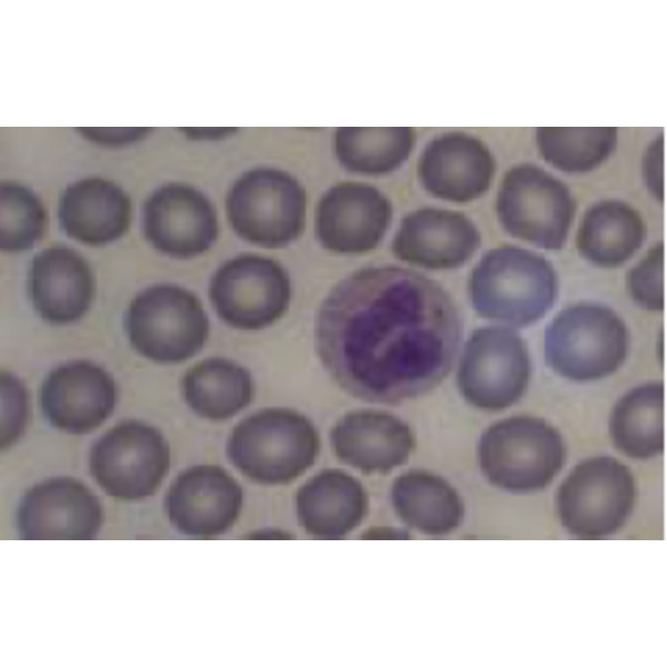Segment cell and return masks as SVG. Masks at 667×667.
<instances>
[{
    "label": "cell",
    "instance_id": "obj_7",
    "mask_svg": "<svg viewBox=\"0 0 667 667\" xmlns=\"http://www.w3.org/2000/svg\"><path fill=\"white\" fill-rule=\"evenodd\" d=\"M131 347L159 364H178L197 355L209 337V319L199 298L173 283L139 292L125 315Z\"/></svg>",
    "mask_w": 667,
    "mask_h": 667
},
{
    "label": "cell",
    "instance_id": "obj_24",
    "mask_svg": "<svg viewBox=\"0 0 667 667\" xmlns=\"http://www.w3.org/2000/svg\"><path fill=\"white\" fill-rule=\"evenodd\" d=\"M646 223L629 203L605 199L584 213L576 235L578 253L599 268L623 266L643 247Z\"/></svg>",
    "mask_w": 667,
    "mask_h": 667
},
{
    "label": "cell",
    "instance_id": "obj_23",
    "mask_svg": "<svg viewBox=\"0 0 667 667\" xmlns=\"http://www.w3.org/2000/svg\"><path fill=\"white\" fill-rule=\"evenodd\" d=\"M62 231L88 246H103L121 238L131 221V203L125 191L102 178L72 182L58 205Z\"/></svg>",
    "mask_w": 667,
    "mask_h": 667
},
{
    "label": "cell",
    "instance_id": "obj_18",
    "mask_svg": "<svg viewBox=\"0 0 667 667\" xmlns=\"http://www.w3.org/2000/svg\"><path fill=\"white\" fill-rule=\"evenodd\" d=\"M495 159L477 137L449 131L430 139L420 152L417 177L431 197L467 203L482 197L495 176Z\"/></svg>",
    "mask_w": 667,
    "mask_h": 667
},
{
    "label": "cell",
    "instance_id": "obj_9",
    "mask_svg": "<svg viewBox=\"0 0 667 667\" xmlns=\"http://www.w3.org/2000/svg\"><path fill=\"white\" fill-rule=\"evenodd\" d=\"M495 207L508 235L546 250L565 246L576 212L564 181L534 163L516 165L504 175Z\"/></svg>",
    "mask_w": 667,
    "mask_h": 667
},
{
    "label": "cell",
    "instance_id": "obj_1",
    "mask_svg": "<svg viewBox=\"0 0 667 667\" xmlns=\"http://www.w3.org/2000/svg\"><path fill=\"white\" fill-rule=\"evenodd\" d=\"M462 322L450 295L399 266H371L339 280L319 306L315 344L348 395L399 405L437 388L452 369Z\"/></svg>",
    "mask_w": 667,
    "mask_h": 667
},
{
    "label": "cell",
    "instance_id": "obj_30",
    "mask_svg": "<svg viewBox=\"0 0 667 667\" xmlns=\"http://www.w3.org/2000/svg\"><path fill=\"white\" fill-rule=\"evenodd\" d=\"M1 250L30 249L44 233L47 215L40 199L27 187L3 182L0 189Z\"/></svg>",
    "mask_w": 667,
    "mask_h": 667
},
{
    "label": "cell",
    "instance_id": "obj_32",
    "mask_svg": "<svg viewBox=\"0 0 667 667\" xmlns=\"http://www.w3.org/2000/svg\"><path fill=\"white\" fill-rule=\"evenodd\" d=\"M1 448L7 449L22 435L29 418V395L13 375L1 372Z\"/></svg>",
    "mask_w": 667,
    "mask_h": 667
},
{
    "label": "cell",
    "instance_id": "obj_16",
    "mask_svg": "<svg viewBox=\"0 0 667 667\" xmlns=\"http://www.w3.org/2000/svg\"><path fill=\"white\" fill-rule=\"evenodd\" d=\"M103 521L97 496L66 476L33 485L21 498L17 527L23 539H92Z\"/></svg>",
    "mask_w": 667,
    "mask_h": 667
},
{
    "label": "cell",
    "instance_id": "obj_8",
    "mask_svg": "<svg viewBox=\"0 0 667 667\" xmlns=\"http://www.w3.org/2000/svg\"><path fill=\"white\" fill-rule=\"evenodd\" d=\"M636 480L630 469L610 456L581 460L556 495L561 526L578 539H604L624 527L635 507Z\"/></svg>",
    "mask_w": 667,
    "mask_h": 667
},
{
    "label": "cell",
    "instance_id": "obj_20",
    "mask_svg": "<svg viewBox=\"0 0 667 667\" xmlns=\"http://www.w3.org/2000/svg\"><path fill=\"white\" fill-rule=\"evenodd\" d=\"M329 439L340 462L366 475H385L401 467L416 442L405 420L377 409L345 414L331 427Z\"/></svg>",
    "mask_w": 667,
    "mask_h": 667
},
{
    "label": "cell",
    "instance_id": "obj_31",
    "mask_svg": "<svg viewBox=\"0 0 667 667\" xmlns=\"http://www.w3.org/2000/svg\"><path fill=\"white\" fill-rule=\"evenodd\" d=\"M627 291L634 302L647 311H661L664 296V245L650 247L626 276Z\"/></svg>",
    "mask_w": 667,
    "mask_h": 667
},
{
    "label": "cell",
    "instance_id": "obj_21",
    "mask_svg": "<svg viewBox=\"0 0 667 667\" xmlns=\"http://www.w3.org/2000/svg\"><path fill=\"white\" fill-rule=\"evenodd\" d=\"M28 292L43 320L67 325L78 321L89 310L94 296V277L87 260L77 251L52 246L32 258Z\"/></svg>",
    "mask_w": 667,
    "mask_h": 667
},
{
    "label": "cell",
    "instance_id": "obj_3",
    "mask_svg": "<svg viewBox=\"0 0 667 667\" xmlns=\"http://www.w3.org/2000/svg\"><path fill=\"white\" fill-rule=\"evenodd\" d=\"M321 441L315 424L287 407H267L241 419L226 452L248 479L266 486L291 482L316 462Z\"/></svg>",
    "mask_w": 667,
    "mask_h": 667
},
{
    "label": "cell",
    "instance_id": "obj_14",
    "mask_svg": "<svg viewBox=\"0 0 667 667\" xmlns=\"http://www.w3.org/2000/svg\"><path fill=\"white\" fill-rule=\"evenodd\" d=\"M142 230L159 252L189 259L208 251L218 239L217 211L199 189L180 182L159 187L146 200Z\"/></svg>",
    "mask_w": 667,
    "mask_h": 667
},
{
    "label": "cell",
    "instance_id": "obj_28",
    "mask_svg": "<svg viewBox=\"0 0 667 667\" xmlns=\"http://www.w3.org/2000/svg\"><path fill=\"white\" fill-rule=\"evenodd\" d=\"M416 145L412 128H337L332 136L336 160L349 173L385 177L398 171Z\"/></svg>",
    "mask_w": 667,
    "mask_h": 667
},
{
    "label": "cell",
    "instance_id": "obj_6",
    "mask_svg": "<svg viewBox=\"0 0 667 667\" xmlns=\"http://www.w3.org/2000/svg\"><path fill=\"white\" fill-rule=\"evenodd\" d=\"M225 206L235 233L257 247L285 248L306 228V189L277 167L259 166L241 173L228 190Z\"/></svg>",
    "mask_w": 667,
    "mask_h": 667
},
{
    "label": "cell",
    "instance_id": "obj_4",
    "mask_svg": "<svg viewBox=\"0 0 667 667\" xmlns=\"http://www.w3.org/2000/svg\"><path fill=\"white\" fill-rule=\"evenodd\" d=\"M481 472L496 488L529 494L546 488L566 461L560 432L545 419L517 415L496 421L480 436Z\"/></svg>",
    "mask_w": 667,
    "mask_h": 667
},
{
    "label": "cell",
    "instance_id": "obj_11",
    "mask_svg": "<svg viewBox=\"0 0 667 667\" xmlns=\"http://www.w3.org/2000/svg\"><path fill=\"white\" fill-rule=\"evenodd\" d=\"M170 467V447L156 427L125 420L100 436L89 454V469L109 496L136 501L152 496Z\"/></svg>",
    "mask_w": 667,
    "mask_h": 667
},
{
    "label": "cell",
    "instance_id": "obj_25",
    "mask_svg": "<svg viewBox=\"0 0 667 667\" xmlns=\"http://www.w3.org/2000/svg\"><path fill=\"white\" fill-rule=\"evenodd\" d=\"M390 497L397 516L427 536H446L455 531L465 517L464 500L456 488L425 469L400 474L392 482Z\"/></svg>",
    "mask_w": 667,
    "mask_h": 667
},
{
    "label": "cell",
    "instance_id": "obj_12",
    "mask_svg": "<svg viewBox=\"0 0 667 667\" xmlns=\"http://www.w3.org/2000/svg\"><path fill=\"white\" fill-rule=\"evenodd\" d=\"M209 298L218 317L239 330H261L288 310L292 287L277 260L242 253L225 261L212 275Z\"/></svg>",
    "mask_w": 667,
    "mask_h": 667
},
{
    "label": "cell",
    "instance_id": "obj_34",
    "mask_svg": "<svg viewBox=\"0 0 667 667\" xmlns=\"http://www.w3.org/2000/svg\"><path fill=\"white\" fill-rule=\"evenodd\" d=\"M88 140L107 147L130 145L142 139L148 128H78Z\"/></svg>",
    "mask_w": 667,
    "mask_h": 667
},
{
    "label": "cell",
    "instance_id": "obj_10",
    "mask_svg": "<svg viewBox=\"0 0 667 667\" xmlns=\"http://www.w3.org/2000/svg\"><path fill=\"white\" fill-rule=\"evenodd\" d=\"M531 376L528 347L510 327L487 326L472 331L457 369V387L472 407L499 411L518 402Z\"/></svg>",
    "mask_w": 667,
    "mask_h": 667
},
{
    "label": "cell",
    "instance_id": "obj_5",
    "mask_svg": "<svg viewBox=\"0 0 667 667\" xmlns=\"http://www.w3.org/2000/svg\"><path fill=\"white\" fill-rule=\"evenodd\" d=\"M628 328L611 308L583 302L563 309L546 328V364L560 377L589 382L615 374L626 361Z\"/></svg>",
    "mask_w": 667,
    "mask_h": 667
},
{
    "label": "cell",
    "instance_id": "obj_22",
    "mask_svg": "<svg viewBox=\"0 0 667 667\" xmlns=\"http://www.w3.org/2000/svg\"><path fill=\"white\" fill-rule=\"evenodd\" d=\"M362 484L346 470L327 468L311 476L295 498L299 525L311 537L339 539L348 536L368 511Z\"/></svg>",
    "mask_w": 667,
    "mask_h": 667
},
{
    "label": "cell",
    "instance_id": "obj_19",
    "mask_svg": "<svg viewBox=\"0 0 667 667\" xmlns=\"http://www.w3.org/2000/svg\"><path fill=\"white\" fill-rule=\"evenodd\" d=\"M481 235L465 213L447 208L422 207L407 213L391 241L394 256L427 270L462 267L477 252Z\"/></svg>",
    "mask_w": 667,
    "mask_h": 667
},
{
    "label": "cell",
    "instance_id": "obj_35",
    "mask_svg": "<svg viewBox=\"0 0 667 667\" xmlns=\"http://www.w3.org/2000/svg\"><path fill=\"white\" fill-rule=\"evenodd\" d=\"M182 131L197 140H218L235 133V128H183Z\"/></svg>",
    "mask_w": 667,
    "mask_h": 667
},
{
    "label": "cell",
    "instance_id": "obj_29",
    "mask_svg": "<svg viewBox=\"0 0 667 667\" xmlns=\"http://www.w3.org/2000/svg\"><path fill=\"white\" fill-rule=\"evenodd\" d=\"M616 128H538L541 158L567 175H585L600 167L615 151Z\"/></svg>",
    "mask_w": 667,
    "mask_h": 667
},
{
    "label": "cell",
    "instance_id": "obj_13",
    "mask_svg": "<svg viewBox=\"0 0 667 667\" xmlns=\"http://www.w3.org/2000/svg\"><path fill=\"white\" fill-rule=\"evenodd\" d=\"M392 217V202L382 190L365 181H340L317 202L315 235L329 252L362 255L382 242Z\"/></svg>",
    "mask_w": 667,
    "mask_h": 667
},
{
    "label": "cell",
    "instance_id": "obj_26",
    "mask_svg": "<svg viewBox=\"0 0 667 667\" xmlns=\"http://www.w3.org/2000/svg\"><path fill=\"white\" fill-rule=\"evenodd\" d=\"M181 389L188 407L213 421L233 417L255 395L248 369L222 357L207 358L189 368L182 377Z\"/></svg>",
    "mask_w": 667,
    "mask_h": 667
},
{
    "label": "cell",
    "instance_id": "obj_17",
    "mask_svg": "<svg viewBox=\"0 0 667 667\" xmlns=\"http://www.w3.org/2000/svg\"><path fill=\"white\" fill-rule=\"evenodd\" d=\"M117 386L111 375L89 360H72L44 378L39 402L47 421L73 435L89 434L113 411Z\"/></svg>",
    "mask_w": 667,
    "mask_h": 667
},
{
    "label": "cell",
    "instance_id": "obj_15",
    "mask_svg": "<svg viewBox=\"0 0 667 667\" xmlns=\"http://www.w3.org/2000/svg\"><path fill=\"white\" fill-rule=\"evenodd\" d=\"M243 491L236 478L221 466L197 465L181 471L170 485L165 509L180 534L212 538L237 521Z\"/></svg>",
    "mask_w": 667,
    "mask_h": 667
},
{
    "label": "cell",
    "instance_id": "obj_33",
    "mask_svg": "<svg viewBox=\"0 0 667 667\" xmlns=\"http://www.w3.org/2000/svg\"><path fill=\"white\" fill-rule=\"evenodd\" d=\"M643 180L651 197L664 200V136L660 133L647 146L641 162Z\"/></svg>",
    "mask_w": 667,
    "mask_h": 667
},
{
    "label": "cell",
    "instance_id": "obj_2",
    "mask_svg": "<svg viewBox=\"0 0 667 667\" xmlns=\"http://www.w3.org/2000/svg\"><path fill=\"white\" fill-rule=\"evenodd\" d=\"M558 277L554 266L535 251L502 245L488 250L472 268L468 296L482 318L527 327L554 306Z\"/></svg>",
    "mask_w": 667,
    "mask_h": 667
},
{
    "label": "cell",
    "instance_id": "obj_27",
    "mask_svg": "<svg viewBox=\"0 0 667 667\" xmlns=\"http://www.w3.org/2000/svg\"><path fill=\"white\" fill-rule=\"evenodd\" d=\"M664 385L650 381L627 391L609 417L610 439L618 451L648 460L664 451Z\"/></svg>",
    "mask_w": 667,
    "mask_h": 667
}]
</instances>
